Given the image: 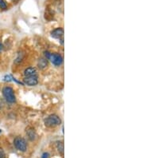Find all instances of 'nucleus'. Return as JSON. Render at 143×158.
<instances>
[{
    "label": "nucleus",
    "instance_id": "f257e3e1",
    "mask_svg": "<svg viewBox=\"0 0 143 158\" xmlns=\"http://www.w3.org/2000/svg\"><path fill=\"white\" fill-rule=\"evenodd\" d=\"M45 56H46V58L50 60L54 66H59L63 62V58L59 54H51L50 52H45Z\"/></svg>",
    "mask_w": 143,
    "mask_h": 158
},
{
    "label": "nucleus",
    "instance_id": "f8f14e48",
    "mask_svg": "<svg viewBox=\"0 0 143 158\" xmlns=\"http://www.w3.org/2000/svg\"><path fill=\"white\" fill-rule=\"evenodd\" d=\"M0 158H6V154L4 152L3 149L0 148Z\"/></svg>",
    "mask_w": 143,
    "mask_h": 158
},
{
    "label": "nucleus",
    "instance_id": "2eb2a0df",
    "mask_svg": "<svg viewBox=\"0 0 143 158\" xmlns=\"http://www.w3.org/2000/svg\"><path fill=\"white\" fill-rule=\"evenodd\" d=\"M2 49H3V46H2V44L1 43H0V52L2 51Z\"/></svg>",
    "mask_w": 143,
    "mask_h": 158
},
{
    "label": "nucleus",
    "instance_id": "0eeeda50",
    "mask_svg": "<svg viewBox=\"0 0 143 158\" xmlns=\"http://www.w3.org/2000/svg\"><path fill=\"white\" fill-rule=\"evenodd\" d=\"M38 71H37V69L34 67H29L27 69H25L24 71V75L25 77H30V76H36Z\"/></svg>",
    "mask_w": 143,
    "mask_h": 158
},
{
    "label": "nucleus",
    "instance_id": "9d476101",
    "mask_svg": "<svg viewBox=\"0 0 143 158\" xmlns=\"http://www.w3.org/2000/svg\"><path fill=\"white\" fill-rule=\"evenodd\" d=\"M57 148H58V151L61 152V154H64V143L63 141H59L57 143Z\"/></svg>",
    "mask_w": 143,
    "mask_h": 158
},
{
    "label": "nucleus",
    "instance_id": "39448f33",
    "mask_svg": "<svg viewBox=\"0 0 143 158\" xmlns=\"http://www.w3.org/2000/svg\"><path fill=\"white\" fill-rule=\"evenodd\" d=\"M23 82L29 86H34L38 83V76H30V77H25L23 79Z\"/></svg>",
    "mask_w": 143,
    "mask_h": 158
},
{
    "label": "nucleus",
    "instance_id": "6e6552de",
    "mask_svg": "<svg viewBox=\"0 0 143 158\" xmlns=\"http://www.w3.org/2000/svg\"><path fill=\"white\" fill-rule=\"evenodd\" d=\"M26 136L30 141H34V140L36 139L37 137L36 132L32 128H28V129H26Z\"/></svg>",
    "mask_w": 143,
    "mask_h": 158
},
{
    "label": "nucleus",
    "instance_id": "20e7f679",
    "mask_svg": "<svg viewBox=\"0 0 143 158\" xmlns=\"http://www.w3.org/2000/svg\"><path fill=\"white\" fill-rule=\"evenodd\" d=\"M14 145L18 150L21 152H25L27 149V143L26 140L22 137H17L14 140Z\"/></svg>",
    "mask_w": 143,
    "mask_h": 158
},
{
    "label": "nucleus",
    "instance_id": "9b49d317",
    "mask_svg": "<svg viewBox=\"0 0 143 158\" xmlns=\"http://www.w3.org/2000/svg\"><path fill=\"white\" fill-rule=\"evenodd\" d=\"M0 9H2V10H6L7 9V5H6L4 0H0Z\"/></svg>",
    "mask_w": 143,
    "mask_h": 158
},
{
    "label": "nucleus",
    "instance_id": "ddd939ff",
    "mask_svg": "<svg viewBox=\"0 0 143 158\" xmlns=\"http://www.w3.org/2000/svg\"><path fill=\"white\" fill-rule=\"evenodd\" d=\"M49 156H50V154L48 152H45V153L42 154V158H49Z\"/></svg>",
    "mask_w": 143,
    "mask_h": 158
},
{
    "label": "nucleus",
    "instance_id": "dca6fc26",
    "mask_svg": "<svg viewBox=\"0 0 143 158\" xmlns=\"http://www.w3.org/2000/svg\"><path fill=\"white\" fill-rule=\"evenodd\" d=\"M14 2H17V1H18V0H13Z\"/></svg>",
    "mask_w": 143,
    "mask_h": 158
},
{
    "label": "nucleus",
    "instance_id": "7ed1b4c3",
    "mask_svg": "<svg viewBox=\"0 0 143 158\" xmlns=\"http://www.w3.org/2000/svg\"><path fill=\"white\" fill-rule=\"evenodd\" d=\"M2 94H3L4 98H6V102L9 103H14L15 102L16 98L14 93V89L11 87L6 86L2 89Z\"/></svg>",
    "mask_w": 143,
    "mask_h": 158
},
{
    "label": "nucleus",
    "instance_id": "1a4fd4ad",
    "mask_svg": "<svg viewBox=\"0 0 143 158\" xmlns=\"http://www.w3.org/2000/svg\"><path fill=\"white\" fill-rule=\"evenodd\" d=\"M48 66V60L46 58H42L38 61V66L40 69H45Z\"/></svg>",
    "mask_w": 143,
    "mask_h": 158
},
{
    "label": "nucleus",
    "instance_id": "4468645a",
    "mask_svg": "<svg viewBox=\"0 0 143 158\" xmlns=\"http://www.w3.org/2000/svg\"><path fill=\"white\" fill-rule=\"evenodd\" d=\"M4 78H5L4 79V81H10V76H6Z\"/></svg>",
    "mask_w": 143,
    "mask_h": 158
},
{
    "label": "nucleus",
    "instance_id": "f03ea898",
    "mask_svg": "<svg viewBox=\"0 0 143 158\" xmlns=\"http://www.w3.org/2000/svg\"><path fill=\"white\" fill-rule=\"evenodd\" d=\"M61 123V118H60L57 115H55V114L49 116L48 118H46V119H45V125H46L47 127H55V126L59 125Z\"/></svg>",
    "mask_w": 143,
    "mask_h": 158
},
{
    "label": "nucleus",
    "instance_id": "423d86ee",
    "mask_svg": "<svg viewBox=\"0 0 143 158\" xmlns=\"http://www.w3.org/2000/svg\"><path fill=\"white\" fill-rule=\"evenodd\" d=\"M51 35L54 39H61L64 36V29L63 28H57L51 32Z\"/></svg>",
    "mask_w": 143,
    "mask_h": 158
},
{
    "label": "nucleus",
    "instance_id": "f3484780",
    "mask_svg": "<svg viewBox=\"0 0 143 158\" xmlns=\"http://www.w3.org/2000/svg\"><path fill=\"white\" fill-rule=\"evenodd\" d=\"M2 133V130H1V129H0V133Z\"/></svg>",
    "mask_w": 143,
    "mask_h": 158
}]
</instances>
